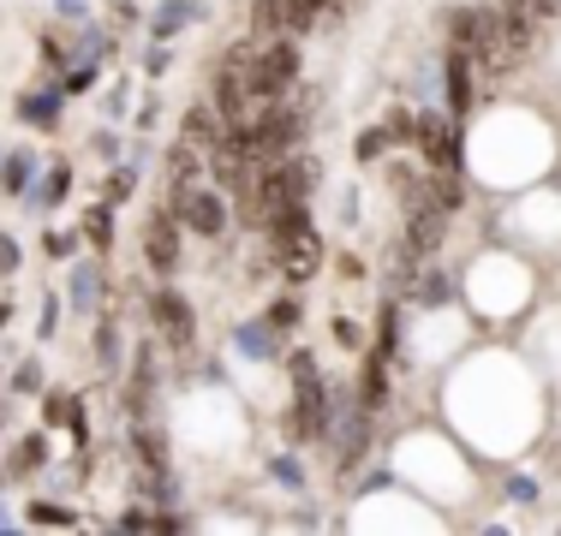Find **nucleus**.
I'll use <instances>...</instances> for the list:
<instances>
[{
  "mask_svg": "<svg viewBox=\"0 0 561 536\" xmlns=\"http://www.w3.org/2000/svg\"><path fill=\"white\" fill-rule=\"evenodd\" d=\"M280 370H287V429L299 447H323L329 435V375L317 364V352H287L280 358Z\"/></svg>",
  "mask_w": 561,
  "mask_h": 536,
  "instance_id": "1",
  "label": "nucleus"
},
{
  "mask_svg": "<svg viewBox=\"0 0 561 536\" xmlns=\"http://www.w3.org/2000/svg\"><path fill=\"white\" fill-rule=\"evenodd\" d=\"M263 233H270V263L287 287L317 280V268H323V233H317V221H311V203L263 221Z\"/></svg>",
  "mask_w": 561,
  "mask_h": 536,
  "instance_id": "2",
  "label": "nucleus"
},
{
  "mask_svg": "<svg viewBox=\"0 0 561 536\" xmlns=\"http://www.w3.org/2000/svg\"><path fill=\"white\" fill-rule=\"evenodd\" d=\"M168 209L180 214L185 233L209 238V245H221L233 233V203H227V191L216 179H168Z\"/></svg>",
  "mask_w": 561,
  "mask_h": 536,
  "instance_id": "3",
  "label": "nucleus"
},
{
  "mask_svg": "<svg viewBox=\"0 0 561 536\" xmlns=\"http://www.w3.org/2000/svg\"><path fill=\"white\" fill-rule=\"evenodd\" d=\"M150 334L162 340V352L173 364H192L197 358V304L185 299L173 280H162V287L150 292Z\"/></svg>",
  "mask_w": 561,
  "mask_h": 536,
  "instance_id": "4",
  "label": "nucleus"
},
{
  "mask_svg": "<svg viewBox=\"0 0 561 536\" xmlns=\"http://www.w3.org/2000/svg\"><path fill=\"white\" fill-rule=\"evenodd\" d=\"M466 119H454L448 107L424 102L412 107V150H419L424 167H466Z\"/></svg>",
  "mask_w": 561,
  "mask_h": 536,
  "instance_id": "5",
  "label": "nucleus"
},
{
  "mask_svg": "<svg viewBox=\"0 0 561 536\" xmlns=\"http://www.w3.org/2000/svg\"><path fill=\"white\" fill-rule=\"evenodd\" d=\"M138 257H144V268H150L156 280H173L185 268V226H180V214H173L168 203L138 221Z\"/></svg>",
  "mask_w": 561,
  "mask_h": 536,
  "instance_id": "6",
  "label": "nucleus"
},
{
  "mask_svg": "<svg viewBox=\"0 0 561 536\" xmlns=\"http://www.w3.org/2000/svg\"><path fill=\"white\" fill-rule=\"evenodd\" d=\"M448 226H454V209H443L424 185L412 197H400V245H412L419 257H436L448 245Z\"/></svg>",
  "mask_w": 561,
  "mask_h": 536,
  "instance_id": "7",
  "label": "nucleus"
},
{
  "mask_svg": "<svg viewBox=\"0 0 561 536\" xmlns=\"http://www.w3.org/2000/svg\"><path fill=\"white\" fill-rule=\"evenodd\" d=\"M484 96H490V90H484L478 60L460 43H448V54H443V107H448L454 119H472V107L484 102Z\"/></svg>",
  "mask_w": 561,
  "mask_h": 536,
  "instance_id": "8",
  "label": "nucleus"
},
{
  "mask_svg": "<svg viewBox=\"0 0 561 536\" xmlns=\"http://www.w3.org/2000/svg\"><path fill=\"white\" fill-rule=\"evenodd\" d=\"M66 311L84 316V322L96 316V311H108V268L90 263V257H78L72 275H66Z\"/></svg>",
  "mask_w": 561,
  "mask_h": 536,
  "instance_id": "9",
  "label": "nucleus"
},
{
  "mask_svg": "<svg viewBox=\"0 0 561 536\" xmlns=\"http://www.w3.org/2000/svg\"><path fill=\"white\" fill-rule=\"evenodd\" d=\"M60 107H66V84H60V78H48V84H36V90H24V96H19V119L31 131H60Z\"/></svg>",
  "mask_w": 561,
  "mask_h": 536,
  "instance_id": "10",
  "label": "nucleus"
},
{
  "mask_svg": "<svg viewBox=\"0 0 561 536\" xmlns=\"http://www.w3.org/2000/svg\"><path fill=\"white\" fill-rule=\"evenodd\" d=\"M280 340H287L280 328H270L263 316H251V322H239V328H233V340H227V346H233L239 358H251V364H270V358H280Z\"/></svg>",
  "mask_w": 561,
  "mask_h": 536,
  "instance_id": "11",
  "label": "nucleus"
},
{
  "mask_svg": "<svg viewBox=\"0 0 561 536\" xmlns=\"http://www.w3.org/2000/svg\"><path fill=\"white\" fill-rule=\"evenodd\" d=\"M180 138H192L197 143V150H221V143H227V119L216 114V102H192V107H185V114H180Z\"/></svg>",
  "mask_w": 561,
  "mask_h": 536,
  "instance_id": "12",
  "label": "nucleus"
},
{
  "mask_svg": "<svg viewBox=\"0 0 561 536\" xmlns=\"http://www.w3.org/2000/svg\"><path fill=\"white\" fill-rule=\"evenodd\" d=\"M66 191H72V167H66V161H48V173H36V185L24 191V203H31L36 214H48V209L66 203Z\"/></svg>",
  "mask_w": 561,
  "mask_h": 536,
  "instance_id": "13",
  "label": "nucleus"
},
{
  "mask_svg": "<svg viewBox=\"0 0 561 536\" xmlns=\"http://www.w3.org/2000/svg\"><path fill=\"white\" fill-rule=\"evenodd\" d=\"M197 12H204L197 0H162V7L150 12V36H156V43H173L180 31H192V24H197Z\"/></svg>",
  "mask_w": 561,
  "mask_h": 536,
  "instance_id": "14",
  "label": "nucleus"
},
{
  "mask_svg": "<svg viewBox=\"0 0 561 536\" xmlns=\"http://www.w3.org/2000/svg\"><path fill=\"white\" fill-rule=\"evenodd\" d=\"M162 161H168V179H209V150H197L192 138H173Z\"/></svg>",
  "mask_w": 561,
  "mask_h": 536,
  "instance_id": "15",
  "label": "nucleus"
},
{
  "mask_svg": "<svg viewBox=\"0 0 561 536\" xmlns=\"http://www.w3.org/2000/svg\"><path fill=\"white\" fill-rule=\"evenodd\" d=\"M36 173H43V161H36L31 150H7V161H0V191L7 197H24L36 185Z\"/></svg>",
  "mask_w": 561,
  "mask_h": 536,
  "instance_id": "16",
  "label": "nucleus"
},
{
  "mask_svg": "<svg viewBox=\"0 0 561 536\" xmlns=\"http://www.w3.org/2000/svg\"><path fill=\"white\" fill-rule=\"evenodd\" d=\"M90 340H96V364L102 370H119V358H126V352H119V322L108 311L90 316Z\"/></svg>",
  "mask_w": 561,
  "mask_h": 536,
  "instance_id": "17",
  "label": "nucleus"
},
{
  "mask_svg": "<svg viewBox=\"0 0 561 536\" xmlns=\"http://www.w3.org/2000/svg\"><path fill=\"white\" fill-rule=\"evenodd\" d=\"M78 233H84V245L96 250V257H108L114 250V203H96L84 214V226H78Z\"/></svg>",
  "mask_w": 561,
  "mask_h": 536,
  "instance_id": "18",
  "label": "nucleus"
},
{
  "mask_svg": "<svg viewBox=\"0 0 561 536\" xmlns=\"http://www.w3.org/2000/svg\"><path fill=\"white\" fill-rule=\"evenodd\" d=\"M263 322L270 328H280V334H293L305 322V304H299V292H275L270 304H263Z\"/></svg>",
  "mask_w": 561,
  "mask_h": 536,
  "instance_id": "19",
  "label": "nucleus"
},
{
  "mask_svg": "<svg viewBox=\"0 0 561 536\" xmlns=\"http://www.w3.org/2000/svg\"><path fill=\"white\" fill-rule=\"evenodd\" d=\"M389 126H365L358 131V143H353V155H358V167H382L389 161Z\"/></svg>",
  "mask_w": 561,
  "mask_h": 536,
  "instance_id": "20",
  "label": "nucleus"
},
{
  "mask_svg": "<svg viewBox=\"0 0 561 536\" xmlns=\"http://www.w3.org/2000/svg\"><path fill=\"white\" fill-rule=\"evenodd\" d=\"M48 465V429L43 435H24L19 441V453H12V477H36Z\"/></svg>",
  "mask_w": 561,
  "mask_h": 536,
  "instance_id": "21",
  "label": "nucleus"
},
{
  "mask_svg": "<svg viewBox=\"0 0 561 536\" xmlns=\"http://www.w3.org/2000/svg\"><path fill=\"white\" fill-rule=\"evenodd\" d=\"M60 292H43V316H36V334H43V340H55V328H60Z\"/></svg>",
  "mask_w": 561,
  "mask_h": 536,
  "instance_id": "22",
  "label": "nucleus"
},
{
  "mask_svg": "<svg viewBox=\"0 0 561 536\" xmlns=\"http://www.w3.org/2000/svg\"><path fill=\"white\" fill-rule=\"evenodd\" d=\"M270 477H280L287 489H305V471H299V459H293V453H275V459H270Z\"/></svg>",
  "mask_w": 561,
  "mask_h": 536,
  "instance_id": "23",
  "label": "nucleus"
},
{
  "mask_svg": "<svg viewBox=\"0 0 561 536\" xmlns=\"http://www.w3.org/2000/svg\"><path fill=\"white\" fill-rule=\"evenodd\" d=\"M19 263H24L19 238H12V233H0V280H12V275H19Z\"/></svg>",
  "mask_w": 561,
  "mask_h": 536,
  "instance_id": "24",
  "label": "nucleus"
},
{
  "mask_svg": "<svg viewBox=\"0 0 561 536\" xmlns=\"http://www.w3.org/2000/svg\"><path fill=\"white\" fill-rule=\"evenodd\" d=\"M12 387H19V394H36V387H43V364H36V358H24V364L12 370Z\"/></svg>",
  "mask_w": 561,
  "mask_h": 536,
  "instance_id": "25",
  "label": "nucleus"
},
{
  "mask_svg": "<svg viewBox=\"0 0 561 536\" xmlns=\"http://www.w3.org/2000/svg\"><path fill=\"white\" fill-rule=\"evenodd\" d=\"M531 494H538V482H531V477H514V482H507V501H514V506H531Z\"/></svg>",
  "mask_w": 561,
  "mask_h": 536,
  "instance_id": "26",
  "label": "nucleus"
},
{
  "mask_svg": "<svg viewBox=\"0 0 561 536\" xmlns=\"http://www.w3.org/2000/svg\"><path fill=\"white\" fill-rule=\"evenodd\" d=\"M299 7H305V12H311V19H317V24H323V19H329V12H341V0H299Z\"/></svg>",
  "mask_w": 561,
  "mask_h": 536,
  "instance_id": "27",
  "label": "nucleus"
},
{
  "mask_svg": "<svg viewBox=\"0 0 561 536\" xmlns=\"http://www.w3.org/2000/svg\"><path fill=\"white\" fill-rule=\"evenodd\" d=\"M90 150H96V155H119V138H114V131H96V138H90Z\"/></svg>",
  "mask_w": 561,
  "mask_h": 536,
  "instance_id": "28",
  "label": "nucleus"
},
{
  "mask_svg": "<svg viewBox=\"0 0 561 536\" xmlns=\"http://www.w3.org/2000/svg\"><path fill=\"white\" fill-rule=\"evenodd\" d=\"M335 340H341V346H358L365 334H358V322H335Z\"/></svg>",
  "mask_w": 561,
  "mask_h": 536,
  "instance_id": "29",
  "label": "nucleus"
},
{
  "mask_svg": "<svg viewBox=\"0 0 561 536\" xmlns=\"http://www.w3.org/2000/svg\"><path fill=\"white\" fill-rule=\"evenodd\" d=\"M156 114H162V107H156V102H144V107H138V119H131V126H138V131H150V126H156Z\"/></svg>",
  "mask_w": 561,
  "mask_h": 536,
  "instance_id": "30",
  "label": "nucleus"
},
{
  "mask_svg": "<svg viewBox=\"0 0 561 536\" xmlns=\"http://www.w3.org/2000/svg\"><path fill=\"white\" fill-rule=\"evenodd\" d=\"M43 245H48V257H66V250H72V238H66V233H48Z\"/></svg>",
  "mask_w": 561,
  "mask_h": 536,
  "instance_id": "31",
  "label": "nucleus"
},
{
  "mask_svg": "<svg viewBox=\"0 0 561 536\" xmlns=\"http://www.w3.org/2000/svg\"><path fill=\"white\" fill-rule=\"evenodd\" d=\"M0 161H7V150H0Z\"/></svg>",
  "mask_w": 561,
  "mask_h": 536,
  "instance_id": "32",
  "label": "nucleus"
}]
</instances>
